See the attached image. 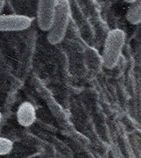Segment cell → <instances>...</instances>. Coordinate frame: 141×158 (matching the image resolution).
I'll return each instance as SVG.
<instances>
[{
  "label": "cell",
  "mask_w": 141,
  "mask_h": 158,
  "mask_svg": "<svg viewBox=\"0 0 141 158\" xmlns=\"http://www.w3.org/2000/svg\"><path fill=\"white\" fill-rule=\"evenodd\" d=\"M71 19V7L68 1H56L52 26L47 34L50 44H57L64 40Z\"/></svg>",
  "instance_id": "obj_1"
},
{
  "label": "cell",
  "mask_w": 141,
  "mask_h": 158,
  "mask_svg": "<svg viewBox=\"0 0 141 158\" xmlns=\"http://www.w3.org/2000/svg\"><path fill=\"white\" fill-rule=\"evenodd\" d=\"M126 35L121 29L112 30L107 35L104 44L102 61L107 69L114 68L119 63L125 44Z\"/></svg>",
  "instance_id": "obj_2"
},
{
  "label": "cell",
  "mask_w": 141,
  "mask_h": 158,
  "mask_svg": "<svg viewBox=\"0 0 141 158\" xmlns=\"http://www.w3.org/2000/svg\"><path fill=\"white\" fill-rule=\"evenodd\" d=\"M56 1L43 0L38 2L37 26L43 31H49L52 26L55 15Z\"/></svg>",
  "instance_id": "obj_3"
},
{
  "label": "cell",
  "mask_w": 141,
  "mask_h": 158,
  "mask_svg": "<svg viewBox=\"0 0 141 158\" xmlns=\"http://www.w3.org/2000/svg\"><path fill=\"white\" fill-rule=\"evenodd\" d=\"M33 20L24 15H7L0 16V31H20L30 27Z\"/></svg>",
  "instance_id": "obj_4"
},
{
  "label": "cell",
  "mask_w": 141,
  "mask_h": 158,
  "mask_svg": "<svg viewBox=\"0 0 141 158\" xmlns=\"http://www.w3.org/2000/svg\"><path fill=\"white\" fill-rule=\"evenodd\" d=\"M17 118L21 126H31L36 120V110L34 106L29 102L22 103L18 109Z\"/></svg>",
  "instance_id": "obj_5"
},
{
  "label": "cell",
  "mask_w": 141,
  "mask_h": 158,
  "mask_svg": "<svg viewBox=\"0 0 141 158\" xmlns=\"http://www.w3.org/2000/svg\"><path fill=\"white\" fill-rule=\"evenodd\" d=\"M131 2L127 11L126 18L131 24H139L141 21V1H134Z\"/></svg>",
  "instance_id": "obj_6"
},
{
  "label": "cell",
  "mask_w": 141,
  "mask_h": 158,
  "mask_svg": "<svg viewBox=\"0 0 141 158\" xmlns=\"http://www.w3.org/2000/svg\"><path fill=\"white\" fill-rule=\"evenodd\" d=\"M13 143L8 138L0 137V156L8 154L12 151Z\"/></svg>",
  "instance_id": "obj_7"
},
{
  "label": "cell",
  "mask_w": 141,
  "mask_h": 158,
  "mask_svg": "<svg viewBox=\"0 0 141 158\" xmlns=\"http://www.w3.org/2000/svg\"><path fill=\"white\" fill-rule=\"evenodd\" d=\"M6 2L5 1H0V16L1 15V13L2 12L3 9L5 7Z\"/></svg>",
  "instance_id": "obj_8"
},
{
  "label": "cell",
  "mask_w": 141,
  "mask_h": 158,
  "mask_svg": "<svg viewBox=\"0 0 141 158\" xmlns=\"http://www.w3.org/2000/svg\"><path fill=\"white\" fill-rule=\"evenodd\" d=\"M1 119H2V114L0 112V121H1Z\"/></svg>",
  "instance_id": "obj_9"
}]
</instances>
